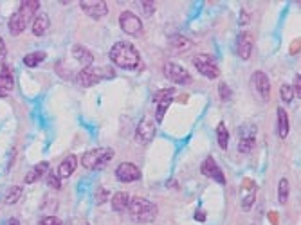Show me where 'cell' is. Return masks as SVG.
Instances as JSON below:
<instances>
[{"mask_svg":"<svg viewBox=\"0 0 301 225\" xmlns=\"http://www.w3.org/2000/svg\"><path fill=\"white\" fill-rule=\"evenodd\" d=\"M110 61L119 69L134 71L141 65V54L130 42H116L109 52Z\"/></svg>","mask_w":301,"mask_h":225,"instance_id":"1","label":"cell"},{"mask_svg":"<svg viewBox=\"0 0 301 225\" xmlns=\"http://www.w3.org/2000/svg\"><path fill=\"white\" fill-rule=\"evenodd\" d=\"M128 215L136 224H151L157 218V206L146 198H132L128 206Z\"/></svg>","mask_w":301,"mask_h":225,"instance_id":"2","label":"cell"},{"mask_svg":"<svg viewBox=\"0 0 301 225\" xmlns=\"http://www.w3.org/2000/svg\"><path fill=\"white\" fill-rule=\"evenodd\" d=\"M114 155H116V151L112 148H94V150H89L81 157V164L87 169L103 168L105 164H109L114 159Z\"/></svg>","mask_w":301,"mask_h":225,"instance_id":"3","label":"cell"},{"mask_svg":"<svg viewBox=\"0 0 301 225\" xmlns=\"http://www.w3.org/2000/svg\"><path fill=\"white\" fill-rule=\"evenodd\" d=\"M112 76L114 72L110 69H99V67L96 69L92 65L78 72L76 80H78V85H81V87H92V85L99 83L101 80H107V78H112Z\"/></svg>","mask_w":301,"mask_h":225,"instance_id":"4","label":"cell"},{"mask_svg":"<svg viewBox=\"0 0 301 225\" xmlns=\"http://www.w3.org/2000/svg\"><path fill=\"white\" fill-rule=\"evenodd\" d=\"M193 63H195V69H197L204 78L207 80H217L220 76V69L217 65V60L209 54H197L193 58Z\"/></svg>","mask_w":301,"mask_h":225,"instance_id":"5","label":"cell"},{"mask_svg":"<svg viewBox=\"0 0 301 225\" xmlns=\"http://www.w3.org/2000/svg\"><path fill=\"white\" fill-rule=\"evenodd\" d=\"M256 124L253 122H245L238 128V151L240 153H249L254 148V142H256Z\"/></svg>","mask_w":301,"mask_h":225,"instance_id":"6","label":"cell"},{"mask_svg":"<svg viewBox=\"0 0 301 225\" xmlns=\"http://www.w3.org/2000/svg\"><path fill=\"white\" fill-rule=\"evenodd\" d=\"M119 27L125 34H130V36H137V34L143 33V22L141 18L134 14L132 11H123L119 14Z\"/></svg>","mask_w":301,"mask_h":225,"instance_id":"7","label":"cell"},{"mask_svg":"<svg viewBox=\"0 0 301 225\" xmlns=\"http://www.w3.org/2000/svg\"><path fill=\"white\" fill-rule=\"evenodd\" d=\"M175 94H177V92H175V89H164V90H159L157 94H153V98H151V99L157 103L155 122H162L166 110H168L169 105H171V101H173Z\"/></svg>","mask_w":301,"mask_h":225,"instance_id":"8","label":"cell"},{"mask_svg":"<svg viewBox=\"0 0 301 225\" xmlns=\"http://www.w3.org/2000/svg\"><path fill=\"white\" fill-rule=\"evenodd\" d=\"M155 133H157V128H155L153 119L148 117V115H145V117L139 121V124H137L136 141L139 142V144H150V142L153 141Z\"/></svg>","mask_w":301,"mask_h":225,"instance_id":"9","label":"cell"},{"mask_svg":"<svg viewBox=\"0 0 301 225\" xmlns=\"http://www.w3.org/2000/svg\"><path fill=\"white\" fill-rule=\"evenodd\" d=\"M164 74L168 80H171L173 83L177 85H191L193 83V78L182 65L175 63V61H169L164 65Z\"/></svg>","mask_w":301,"mask_h":225,"instance_id":"10","label":"cell"},{"mask_svg":"<svg viewBox=\"0 0 301 225\" xmlns=\"http://www.w3.org/2000/svg\"><path fill=\"white\" fill-rule=\"evenodd\" d=\"M116 178L125 184L137 182V180H141V169L137 168L134 162H121L116 168Z\"/></svg>","mask_w":301,"mask_h":225,"instance_id":"11","label":"cell"},{"mask_svg":"<svg viewBox=\"0 0 301 225\" xmlns=\"http://www.w3.org/2000/svg\"><path fill=\"white\" fill-rule=\"evenodd\" d=\"M80 7L85 14H89L90 18H103L109 13V5L103 0H81Z\"/></svg>","mask_w":301,"mask_h":225,"instance_id":"12","label":"cell"},{"mask_svg":"<svg viewBox=\"0 0 301 225\" xmlns=\"http://www.w3.org/2000/svg\"><path fill=\"white\" fill-rule=\"evenodd\" d=\"M200 171H202L204 177L211 178V180H215V182L222 184V186H226V175L222 173L220 166L217 164V160L213 159V157H207L206 160L202 162V166H200Z\"/></svg>","mask_w":301,"mask_h":225,"instance_id":"13","label":"cell"},{"mask_svg":"<svg viewBox=\"0 0 301 225\" xmlns=\"http://www.w3.org/2000/svg\"><path fill=\"white\" fill-rule=\"evenodd\" d=\"M253 83L256 92L260 94V98L264 101H269L271 98V81H269V76L264 71H256L253 74Z\"/></svg>","mask_w":301,"mask_h":225,"instance_id":"14","label":"cell"},{"mask_svg":"<svg viewBox=\"0 0 301 225\" xmlns=\"http://www.w3.org/2000/svg\"><path fill=\"white\" fill-rule=\"evenodd\" d=\"M236 54L242 60H249L253 54V36L251 33H242L236 40Z\"/></svg>","mask_w":301,"mask_h":225,"instance_id":"15","label":"cell"},{"mask_svg":"<svg viewBox=\"0 0 301 225\" xmlns=\"http://www.w3.org/2000/svg\"><path fill=\"white\" fill-rule=\"evenodd\" d=\"M38 7H40V2H38V0H25V2L20 4L18 13H20V16L24 18L25 25L33 24L34 16H36V13H38Z\"/></svg>","mask_w":301,"mask_h":225,"instance_id":"16","label":"cell"},{"mask_svg":"<svg viewBox=\"0 0 301 225\" xmlns=\"http://www.w3.org/2000/svg\"><path fill=\"white\" fill-rule=\"evenodd\" d=\"M72 56H74V60L78 61V63H81V67H83V69H87V67H92V63H94V56H92V52L85 47V45H81V43H76V45H72Z\"/></svg>","mask_w":301,"mask_h":225,"instance_id":"17","label":"cell"},{"mask_svg":"<svg viewBox=\"0 0 301 225\" xmlns=\"http://www.w3.org/2000/svg\"><path fill=\"white\" fill-rule=\"evenodd\" d=\"M78 168V159H76V155H67L65 159L61 160L60 166H58V177L60 178H69L72 173H74V169Z\"/></svg>","mask_w":301,"mask_h":225,"instance_id":"18","label":"cell"},{"mask_svg":"<svg viewBox=\"0 0 301 225\" xmlns=\"http://www.w3.org/2000/svg\"><path fill=\"white\" fill-rule=\"evenodd\" d=\"M13 89H14L13 72H11L7 67H4V69L0 71V98H5Z\"/></svg>","mask_w":301,"mask_h":225,"instance_id":"19","label":"cell"},{"mask_svg":"<svg viewBox=\"0 0 301 225\" xmlns=\"http://www.w3.org/2000/svg\"><path fill=\"white\" fill-rule=\"evenodd\" d=\"M130 200H132L130 193H127V191H118V193H116V195L112 197V209H114L116 213H125V211H128Z\"/></svg>","mask_w":301,"mask_h":225,"instance_id":"20","label":"cell"},{"mask_svg":"<svg viewBox=\"0 0 301 225\" xmlns=\"http://www.w3.org/2000/svg\"><path fill=\"white\" fill-rule=\"evenodd\" d=\"M51 22H49V14L47 13H40L34 16L33 24H31V29H33V34L34 36H43L45 31L49 29Z\"/></svg>","mask_w":301,"mask_h":225,"instance_id":"21","label":"cell"},{"mask_svg":"<svg viewBox=\"0 0 301 225\" xmlns=\"http://www.w3.org/2000/svg\"><path fill=\"white\" fill-rule=\"evenodd\" d=\"M291 124H289V113L283 107L278 108V135L280 139H285L289 135Z\"/></svg>","mask_w":301,"mask_h":225,"instance_id":"22","label":"cell"},{"mask_svg":"<svg viewBox=\"0 0 301 225\" xmlns=\"http://www.w3.org/2000/svg\"><path fill=\"white\" fill-rule=\"evenodd\" d=\"M168 43L171 45V49H175V51H179V52H186V51H189V49L193 47L191 40H188L186 36H180V34H173V36H169Z\"/></svg>","mask_w":301,"mask_h":225,"instance_id":"23","label":"cell"},{"mask_svg":"<svg viewBox=\"0 0 301 225\" xmlns=\"http://www.w3.org/2000/svg\"><path fill=\"white\" fill-rule=\"evenodd\" d=\"M7 27H9V33H11V34H14V36H16V34L24 33V31H25V27H27V25H25L24 18H22V16H20V13H18V11H14V13L9 16V22H7Z\"/></svg>","mask_w":301,"mask_h":225,"instance_id":"24","label":"cell"},{"mask_svg":"<svg viewBox=\"0 0 301 225\" xmlns=\"http://www.w3.org/2000/svg\"><path fill=\"white\" fill-rule=\"evenodd\" d=\"M45 173H49V162H45V160H43V162L36 164L33 169H31V171H29L27 175H25V184L36 182L38 178H42Z\"/></svg>","mask_w":301,"mask_h":225,"instance_id":"25","label":"cell"},{"mask_svg":"<svg viewBox=\"0 0 301 225\" xmlns=\"http://www.w3.org/2000/svg\"><path fill=\"white\" fill-rule=\"evenodd\" d=\"M217 141L222 150H227V146H229V131H227V128H226V122H218Z\"/></svg>","mask_w":301,"mask_h":225,"instance_id":"26","label":"cell"},{"mask_svg":"<svg viewBox=\"0 0 301 225\" xmlns=\"http://www.w3.org/2000/svg\"><path fill=\"white\" fill-rule=\"evenodd\" d=\"M289 193H291V184H289V178H282V180H280V184H278V202H280V204H287Z\"/></svg>","mask_w":301,"mask_h":225,"instance_id":"27","label":"cell"},{"mask_svg":"<svg viewBox=\"0 0 301 225\" xmlns=\"http://www.w3.org/2000/svg\"><path fill=\"white\" fill-rule=\"evenodd\" d=\"M45 58H47V54H45L43 51L29 52V54H25V56H24V63L27 67H38L43 60H45Z\"/></svg>","mask_w":301,"mask_h":225,"instance_id":"28","label":"cell"},{"mask_svg":"<svg viewBox=\"0 0 301 225\" xmlns=\"http://www.w3.org/2000/svg\"><path fill=\"white\" fill-rule=\"evenodd\" d=\"M254 200H256V186L249 188V191L242 197V209H244V211H249L251 207H253Z\"/></svg>","mask_w":301,"mask_h":225,"instance_id":"29","label":"cell"},{"mask_svg":"<svg viewBox=\"0 0 301 225\" xmlns=\"http://www.w3.org/2000/svg\"><path fill=\"white\" fill-rule=\"evenodd\" d=\"M22 193H24V189L20 188V186L9 188V191L5 193V204H16L20 200V197H22Z\"/></svg>","mask_w":301,"mask_h":225,"instance_id":"30","label":"cell"},{"mask_svg":"<svg viewBox=\"0 0 301 225\" xmlns=\"http://www.w3.org/2000/svg\"><path fill=\"white\" fill-rule=\"evenodd\" d=\"M280 98H282L283 103H291L292 99H294V92H292L291 85H282L280 87Z\"/></svg>","mask_w":301,"mask_h":225,"instance_id":"31","label":"cell"},{"mask_svg":"<svg viewBox=\"0 0 301 225\" xmlns=\"http://www.w3.org/2000/svg\"><path fill=\"white\" fill-rule=\"evenodd\" d=\"M218 92H220V99H222V101H229V99L233 98V90H231L229 85H226V83L218 85Z\"/></svg>","mask_w":301,"mask_h":225,"instance_id":"32","label":"cell"},{"mask_svg":"<svg viewBox=\"0 0 301 225\" xmlns=\"http://www.w3.org/2000/svg\"><path fill=\"white\" fill-rule=\"evenodd\" d=\"M47 186H51L52 189H60L61 188L60 177L54 173H47Z\"/></svg>","mask_w":301,"mask_h":225,"instance_id":"33","label":"cell"},{"mask_svg":"<svg viewBox=\"0 0 301 225\" xmlns=\"http://www.w3.org/2000/svg\"><path fill=\"white\" fill-rule=\"evenodd\" d=\"M139 5H141V11L145 13V16H151L153 11H155L153 2H139Z\"/></svg>","mask_w":301,"mask_h":225,"instance_id":"34","label":"cell"},{"mask_svg":"<svg viewBox=\"0 0 301 225\" xmlns=\"http://www.w3.org/2000/svg\"><path fill=\"white\" fill-rule=\"evenodd\" d=\"M38 225H63L61 224L60 218H56V216H45V218H42V220L38 222Z\"/></svg>","mask_w":301,"mask_h":225,"instance_id":"35","label":"cell"},{"mask_svg":"<svg viewBox=\"0 0 301 225\" xmlns=\"http://www.w3.org/2000/svg\"><path fill=\"white\" fill-rule=\"evenodd\" d=\"M109 195H110V193L107 191V189H105V188L98 189V198H96V204H99V206H101L103 202H107V200H109V198H110Z\"/></svg>","mask_w":301,"mask_h":225,"instance_id":"36","label":"cell"},{"mask_svg":"<svg viewBox=\"0 0 301 225\" xmlns=\"http://www.w3.org/2000/svg\"><path fill=\"white\" fill-rule=\"evenodd\" d=\"M292 92H294V96H298V99L301 98V76L296 74V78H294V89H292Z\"/></svg>","mask_w":301,"mask_h":225,"instance_id":"37","label":"cell"},{"mask_svg":"<svg viewBox=\"0 0 301 225\" xmlns=\"http://www.w3.org/2000/svg\"><path fill=\"white\" fill-rule=\"evenodd\" d=\"M5 54H7V49H5V43H4V40L0 38V63H4V60H5Z\"/></svg>","mask_w":301,"mask_h":225,"instance_id":"38","label":"cell"},{"mask_svg":"<svg viewBox=\"0 0 301 225\" xmlns=\"http://www.w3.org/2000/svg\"><path fill=\"white\" fill-rule=\"evenodd\" d=\"M195 220H197V222H206V213H204L202 209H197V211H195Z\"/></svg>","mask_w":301,"mask_h":225,"instance_id":"39","label":"cell"},{"mask_svg":"<svg viewBox=\"0 0 301 225\" xmlns=\"http://www.w3.org/2000/svg\"><path fill=\"white\" fill-rule=\"evenodd\" d=\"M296 52H300V38L298 40H294L291 45V54H296Z\"/></svg>","mask_w":301,"mask_h":225,"instance_id":"40","label":"cell"},{"mask_svg":"<svg viewBox=\"0 0 301 225\" xmlns=\"http://www.w3.org/2000/svg\"><path fill=\"white\" fill-rule=\"evenodd\" d=\"M9 225H20V224H18V220H16V218H13V220H9Z\"/></svg>","mask_w":301,"mask_h":225,"instance_id":"41","label":"cell"},{"mask_svg":"<svg viewBox=\"0 0 301 225\" xmlns=\"http://www.w3.org/2000/svg\"><path fill=\"white\" fill-rule=\"evenodd\" d=\"M85 225H89V224H85Z\"/></svg>","mask_w":301,"mask_h":225,"instance_id":"42","label":"cell"}]
</instances>
